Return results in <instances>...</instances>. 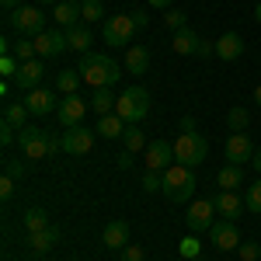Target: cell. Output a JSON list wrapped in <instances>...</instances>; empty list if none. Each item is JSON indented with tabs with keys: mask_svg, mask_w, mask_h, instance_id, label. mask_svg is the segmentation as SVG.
Segmentation results:
<instances>
[{
	"mask_svg": "<svg viewBox=\"0 0 261 261\" xmlns=\"http://www.w3.org/2000/svg\"><path fill=\"white\" fill-rule=\"evenodd\" d=\"M77 70H81V77L91 84V87H112V84L122 77V66L112 60L108 53H84Z\"/></svg>",
	"mask_w": 261,
	"mask_h": 261,
	"instance_id": "1",
	"label": "cell"
},
{
	"mask_svg": "<svg viewBox=\"0 0 261 261\" xmlns=\"http://www.w3.org/2000/svg\"><path fill=\"white\" fill-rule=\"evenodd\" d=\"M18 146H21V153H24L28 161H42V157H53L56 150H63L60 143L53 140L45 129H39V125L18 129Z\"/></svg>",
	"mask_w": 261,
	"mask_h": 261,
	"instance_id": "2",
	"label": "cell"
},
{
	"mask_svg": "<svg viewBox=\"0 0 261 261\" xmlns=\"http://www.w3.org/2000/svg\"><path fill=\"white\" fill-rule=\"evenodd\" d=\"M195 188H199V181L192 174V167H185V164H171L167 171H164V195L171 202H188L195 195Z\"/></svg>",
	"mask_w": 261,
	"mask_h": 261,
	"instance_id": "3",
	"label": "cell"
},
{
	"mask_svg": "<svg viewBox=\"0 0 261 261\" xmlns=\"http://www.w3.org/2000/svg\"><path fill=\"white\" fill-rule=\"evenodd\" d=\"M150 112V91L146 87H125L115 101V115L125 119V125H136V122L146 119Z\"/></svg>",
	"mask_w": 261,
	"mask_h": 261,
	"instance_id": "4",
	"label": "cell"
},
{
	"mask_svg": "<svg viewBox=\"0 0 261 261\" xmlns=\"http://www.w3.org/2000/svg\"><path fill=\"white\" fill-rule=\"evenodd\" d=\"M7 28L18 32L21 39H24V35H42V32H45V14H42L39 4H21L18 11L7 14Z\"/></svg>",
	"mask_w": 261,
	"mask_h": 261,
	"instance_id": "5",
	"label": "cell"
},
{
	"mask_svg": "<svg viewBox=\"0 0 261 261\" xmlns=\"http://www.w3.org/2000/svg\"><path fill=\"white\" fill-rule=\"evenodd\" d=\"M205 153H209V140L202 133H181L178 140H174V157L185 167H199L205 161Z\"/></svg>",
	"mask_w": 261,
	"mask_h": 261,
	"instance_id": "6",
	"label": "cell"
},
{
	"mask_svg": "<svg viewBox=\"0 0 261 261\" xmlns=\"http://www.w3.org/2000/svg\"><path fill=\"white\" fill-rule=\"evenodd\" d=\"M133 32H140L133 24V14H115V18L105 21V45L125 49V45H133Z\"/></svg>",
	"mask_w": 261,
	"mask_h": 261,
	"instance_id": "7",
	"label": "cell"
},
{
	"mask_svg": "<svg viewBox=\"0 0 261 261\" xmlns=\"http://www.w3.org/2000/svg\"><path fill=\"white\" fill-rule=\"evenodd\" d=\"M94 129H87V125H73V129H66L60 136V146L63 153H70V157H84V153H91L94 150Z\"/></svg>",
	"mask_w": 261,
	"mask_h": 261,
	"instance_id": "8",
	"label": "cell"
},
{
	"mask_svg": "<svg viewBox=\"0 0 261 261\" xmlns=\"http://www.w3.org/2000/svg\"><path fill=\"white\" fill-rule=\"evenodd\" d=\"M143 157H146V171H161V174L171 167V164H178L174 143H167V140H150L146 150H143Z\"/></svg>",
	"mask_w": 261,
	"mask_h": 261,
	"instance_id": "9",
	"label": "cell"
},
{
	"mask_svg": "<svg viewBox=\"0 0 261 261\" xmlns=\"http://www.w3.org/2000/svg\"><path fill=\"white\" fill-rule=\"evenodd\" d=\"M35 53H39V60H56V56H63L66 49H70V42H66V35H63L60 28H45L42 35H35Z\"/></svg>",
	"mask_w": 261,
	"mask_h": 261,
	"instance_id": "10",
	"label": "cell"
},
{
	"mask_svg": "<svg viewBox=\"0 0 261 261\" xmlns=\"http://www.w3.org/2000/svg\"><path fill=\"white\" fill-rule=\"evenodd\" d=\"M213 213H216L213 199H195L192 205H188V216H185V223H188V233L213 230Z\"/></svg>",
	"mask_w": 261,
	"mask_h": 261,
	"instance_id": "11",
	"label": "cell"
},
{
	"mask_svg": "<svg viewBox=\"0 0 261 261\" xmlns=\"http://www.w3.org/2000/svg\"><path fill=\"white\" fill-rule=\"evenodd\" d=\"M223 153H226V164H237V167H244V164L254 161V146H251V140H247V133H230V140H226V146H223Z\"/></svg>",
	"mask_w": 261,
	"mask_h": 261,
	"instance_id": "12",
	"label": "cell"
},
{
	"mask_svg": "<svg viewBox=\"0 0 261 261\" xmlns=\"http://www.w3.org/2000/svg\"><path fill=\"white\" fill-rule=\"evenodd\" d=\"M91 105H84L81 94H66L60 101V108H56V119H60L63 129H73V125H81L84 122V112H87Z\"/></svg>",
	"mask_w": 261,
	"mask_h": 261,
	"instance_id": "13",
	"label": "cell"
},
{
	"mask_svg": "<svg viewBox=\"0 0 261 261\" xmlns=\"http://www.w3.org/2000/svg\"><path fill=\"white\" fill-rule=\"evenodd\" d=\"M209 237H213V244H216L220 251H237V247H241V233H237V223H233V220L213 223Z\"/></svg>",
	"mask_w": 261,
	"mask_h": 261,
	"instance_id": "14",
	"label": "cell"
},
{
	"mask_svg": "<svg viewBox=\"0 0 261 261\" xmlns=\"http://www.w3.org/2000/svg\"><path fill=\"white\" fill-rule=\"evenodd\" d=\"M42 77H45V60H28V63H21L18 77H14V87H21L28 94V91H35L42 84Z\"/></svg>",
	"mask_w": 261,
	"mask_h": 261,
	"instance_id": "15",
	"label": "cell"
},
{
	"mask_svg": "<svg viewBox=\"0 0 261 261\" xmlns=\"http://www.w3.org/2000/svg\"><path fill=\"white\" fill-rule=\"evenodd\" d=\"M21 101L28 105V112H32V115H49V112H56V108H60L56 94H53V91H45V87H35V91H28V94H24Z\"/></svg>",
	"mask_w": 261,
	"mask_h": 261,
	"instance_id": "16",
	"label": "cell"
},
{
	"mask_svg": "<svg viewBox=\"0 0 261 261\" xmlns=\"http://www.w3.org/2000/svg\"><path fill=\"white\" fill-rule=\"evenodd\" d=\"M213 205H216V213H220L223 220H233V223L241 220L244 209H247V205H244V199L237 195V192H220V195L213 199Z\"/></svg>",
	"mask_w": 261,
	"mask_h": 261,
	"instance_id": "17",
	"label": "cell"
},
{
	"mask_svg": "<svg viewBox=\"0 0 261 261\" xmlns=\"http://www.w3.org/2000/svg\"><path fill=\"white\" fill-rule=\"evenodd\" d=\"M101 241H105V247H112V251H122V247L129 244V223H125V220L105 223V230H101Z\"/></svg>",
	"mask_w": 261,
	"mask_h": 261,
	"instance_id": "18",
	"label": "cell"
},
{
	"mask_svg": "<svg viewBox=\"0 0 261 261\" xmlns=\"http://www.w3.org/2000/svg\"><path fill=\"white\" fill-rule=\"evenodd\" d=\"M216 56H220L223 63H233L244 56V39L237 35V32H226V35H220L216 39Z\"/></svg>",
	"mask_w": 261,
	"mask_h": 261,
	"instance_id": "19",
	"label": "cell"
},
{
	"mask_svg": "<svg viewBox=\"0 0 261 261\" xmlns=\"http://www.w3.org/2000/svg\"><path fill=\"white\" fill-rule=\"evenodd\" d=\"M53 21H56L60 28H66V32H70L77 21H84L81 18V4H77V0H60V4L53 7Z\"/></svg>",
	"mask_w": 261,
	"mask_h": 261,
	"instance_id": "20",
	"label": "cell"
},
{
	"mask_svg": "<svg viewBox=\"0 0 261 261\" xmlns=\"http://www.w3.org/2000/svg\"><path fill=\"white\" fill-rule=\"evenodd\" d=\"M133 77H143L146 70H150V49L146 45H133V49H125V63H122Z\"/></svg>",
	"mask_w": 261,
	"mask_h": 261,
	"instance_id": "21",
	"label": "cell"
},
{
	"mask_svg": "<svg viewBox=\"0 0 261 261\" xmlns=\"http://www.w3.org/2000/svg\"><path fill=\"white\" fill-rule=\"evenodd\" d=\"M199 45H202V39L192 28H181V32H174V39H171V49L178 56H199Z\"/></svg>",
	"mask_w": 261,
	"mask_h": 261,
	"instance_id": "22",
	"label": "cell"
},
{
	"mask_svg": "<svg viewBox=\"0 0 261 261\" xmlns=\"http://www.w3.org/2000/svg\"><path fill=\"white\" fill-rule=\"evenodd\" d=\"M125 119H119L115 112H108V115H101L98 119V125H94V133L98 136H105V140H119V136H125Z\"/></svg>",
	"mask_w": 261,
	"mask_h": 261,
	"instance_id": "23",
	"label": "cell"
},
{
	"mask_svg": "<svg viewBox=\"0 0 261 261\" xmlns=\"http://www.w3.org/2000/svg\"><path fill=\"white\" fill-rule=\"evenodd\" d=\"M216 185H220L223 192H237V188L244 185V167H237V164H226V167H220Z\"/></svg>",
	"mask_w": 261,
	"mask_h": 261,
	"instance_id": "24",
	"label": "cell"
},
{
	"mask_svg": "<svg viewBox=\"0 0 261 261\" xmlns=\"http://www.w3.org/2000/svg\"><path fill=\"white\" fill-rule=\"evenodd\" d=\"M66 42H70V49L73 53H91V42H94V35H91V28H84V24H73L70 32H66Z\"/></svg>",
	"mask_w": 261,
	"mask_h": 261,
	"instance_id": "25",
	"label": "cell"
},
{
	"mask_svg": "<svg viewBox=\"0 0 261 261\" xmlns=\"http://www.w3.org/2000/svg\"><path fill=\"white\" fill-rule=\"evenodd\" d=\"M21 223H24V233H39V230H49V226H53V223H49V213L39 209V205H32V209L21 216Z\"/></svg>",
	"mask_w": 261,
	"mask_h": 261,
	"instance_id": "26",
	"label": "cell"
},
{
	"mask_svg": "<svg viewBox=\"0 0 261 261\" xmlns=\"http://www.w3.org/2000/svg\"><path fill=\"white\" fill-rule=\"evenodd\" d=\"M56 241H60V230H56V226H49V230H39V233H28V247H32L35 254L49 251V247H56Z\"/></svg>",
	"mask_w": 261,
	"mask_h": 261,
	"instance_id": "27",
	"label": "cell"
},
{
	"mask_svg": "<svg viewBox=\"0 0 261 261\" xmlns=\"http://www.w3.org/2000/svg\"><path fill=\"white\" fill-rule=\"evenodd\" d=\"M115 91L112 87H94V98H91V108L98 112V115H108V112H115Z\"/></svg>",
	"mask_w": 261,
	"mask_h": 261,
	"instance_id": "28",
	"label": "cell"
},
{
	"mask_svg": "<svg viewBox=\"0 0 261 261\" xmlns=\"http://www.w3.org/2000/svg\"><path fill=\"white\" fill-rule=\"evenodd\" d=\"M28 115H32V112H28L24 101H18V105H4V122L14 125V129H24V125H28Z\"/></svg>",
	"mask_w": 261,
	"mask_h": 261,
	"instance_id": "29",
	"label": "cell"
},
{
	"mask_svg": "<svg viewBox=\"0 0 261 261\" xmlns=\"http://www.w3.org/2000/svg\"><path fill=\"white\" fill-rule=\"evenodd\" d=\"M226 125H230V133H244V129L251 125L247 108H241V105H237V108H230V112H226Z\"/></svg>",
	"mask_w": 261,
	"mask_h": 261,
	"instance_id": "30",
	"label": "cell"
},
{
	"mask_svg": "<svg viewBox=\"0 0 261 261\" xmlns=\"http://www.w3.org/2000/svg\"><path fill=\"white\" fill-rule=\"evenodd\" d=\"M81 70H63L60 77H56V87H60L63 94H77V84H81Z\"/></svg>",
	"mask_w": 261,
	"mask_h": 261,
	"instance_id": "31",
	"label": "cell"
},
{
	"mask_svg": "<svg viewBox=\"0 0 261 261\" xmlns=\"http://www.w3.org/2000/svg\"><path fill=\"white\" fill-rule=\"evenodd\" d=\"M244 205H247V213L261 216V178L254 181V185H247V192H244Z\"/></svg>",
	"mask_w": 261,
	"mask_h": 261,
	"instance_id": "32",
	"label": "cell"
},
{
	"mask_svg": "<svg viewBox=\"0 0 261 261\" xmlns=\"http://www.w3.org/2000/svg\"><path fill=\"white\" fill-rule=\"evenodd\" d=\"M122 140H125V150H129V153H140V150H146V136H143L136 125H129Z\"/></svg>",
	"mask_w": 261,
	"mask_h": 261,
	"instance_id": "33",
	"label": "cell"
},
{
	"mask_svg": "<svg viewBox=\"0 0 261 261\" xmlns=\"http://www.w3.org/2000/svg\"><path fill=\"white\" fill-rule=\"evenodd\" d=\"M11 56H18L21 63H28V60H39V53H35V42L18 39V45H11Z\"/></svg>",
	"mask_w": 261,
	"mask_h": 261,
	"instance_id": "34",
	"label": "cell"
},
{
	"mask_svg": "<svg viewBox=\"0 0 261 261\" xmlns=\"http://www.w3.org/2000/svg\"><path fill=\"white\" fill-rule=\"evenodd\" d=\"M199 251H202V244H199V237H195V233H188V237H185V241L178 244V254H181L185 261L199 258Z\"/></svg>",
	"mask_w": 261,
	"mask_h": 261,
	"instance_id": "35",
	"label": "cell"
},
{
	"mask_svg": "<svg viewBox=\"0 0 261 261\" xmlns=\"http://www.w3.org/2000/svg\"><path fill=\"white\" fill-rule=\"evenodd\" d=\"M140 185H143V192H164V174L161 171H143Z\"/></svg>",
	"mask_w": 261,
	"mask_h": 261,
	"instance_id": "36",
	"label": "cell"
},
{
	"mask_svg": "<svg viewBox=\"0 0 261 261\" xmlns=\"http://www.w3.org/2000/svg\"><path fill=\"white\" fill-rule=\"evenodd\" d=\"M81 18L84 21H101V18H105L101 0H84V4H81Z\"/></svg>",
	"mask_w": 261,
	"mask_h": 261,
	"instance_id": "37",
	"label": "cell"
},
{
	"mask_svg": "<svg viewBox=\"0 0 261 261\" xmlns=\"http://www.w3.org/2000/svg\"><path fill=\"white\" fill-rule=\"evenodd\" d=\"M18 70H21L18 56H11V53H4V56H0V73H4V77H11V81H14V77H18Z\"/></svg>",
	"mask_w": 261,
	"mask_h": 261,
	"instance_id": "38",
	"label": "cell"
},
{
	"mask_svg": "<svg viewBox=\"0 0 261 261\" xmlns=\"http://www.w3.org/2000/svg\"><path fill=\"white\" fill-rule=\"evenodd\" d=\"M237 251H241V261H258L261 258V244H254V241H244Z\"/></svg>",
	"mask_w": 261,
	"mask_h": 261,
	"instance_id": "39",
	"label": "cell"
},
{
	"mask_svg": "<svg viewBox=\"0 0 261 261\" xmlns=\"http://www.w3.org/2000/svg\"><path fill=\"white\" fill-rule=\"evenodd\" d=\"M24 171H28V167H24V164L21 161H4V174H7V178H24Z\"/></svg>",
	"mask_w": 261,
	"mask_h": 261,
	"instance_id": "40",
	"label": "cell"
},
{
	"mask_svg": "<svg viewBox=\"0 0 261 261\" xmlns=\"http://www.w3.org/2000/svg\"><path fill=\"white\" fill-rule=\"evenodd\" d=\"M164 24H167L171 32H181V28H185V14H181V11H167V14H164Z\"/></svg>",
	"mask_w": 261,
	"mask_h": 261,
	"instance_id": "41",
	"label": "cell"
},
{
	"mask_svg": "<svg viewBox=\"0 0 261 261\" xmlns=\"http://www.w3.org/2000/svg\"><path fill=\"white\" fill-rule=\"evenodd\" d=\"M143 258H146V254H143L140 244H125V247H122V261H143Z\"/></svg>",
	"mask_w": 261,
	"mask_h": 261,
	"instance_id": "42",
	"label": "cell"
},
{
	"mask_svg": "<svg viewBox=\"0 0 261 261\" xmlns=\"http://www.w3.org/2000/svg\"><path fill=\"white\" fill-rule=\"evenodd\" d=\"M0 143H4V146H11V143H18V129L4 122V125H0Z\"/></svg>",
	"mask_w": 261,
	"mask_h": 261,
	"instance_id": "43",
	"label": "cell"
},
{
	"mask_svg": "<svg viewBox=\"0 0 261 261\" xmlns=\"http://www.w3.org/2000/svg\"><path fill=\"white\" fill-rule=\"evenodd\" d=\"M11 195H14V178L4 174V178H0V199H11Z\"/></svg>",
	"mask_w": 261,
	"mask_h": 261,
	"instance_id": "44",
	"label": "cell"
},
{
	"mask_svg": "<svg viewBox=\"0 0 261 261\" xmlns=\"http://www.w3.org/2000/svg\"><path fill=\"white\" fill-rule=\"evenodd\" d=\"M133 157H136V153H129V150H125V153H119V157H115V164L125 171V167H133Z\"/></svg>",
	"mask_w": 261,
	"mask_h": 261,
	"instance_id": "45",
	"label": "cell"
},
{
	"mask_svg": "<svg viewBox=\"0 0 261 261\" xmlns=\"http://www.w3.org/2000/svg\"><path fill=\"white\" fill-rule=\"evenodd\" d=\"M133 24H136V28H146V24H150L146 11H136V14H133Z\"/></svg>",
	"mask_w": 261,
	"mask_h": 261,
	"instance_id": "46",
	"label": "cell"
},
{
	"mask_svg": "<svg viewBox=\"0 0 261 261\" xmlns=\"http://www.w3.org/2000/svg\"><path fill=\"white\" fill-rule=\"evenodd\" d=\"M199 56H216V45H213V42H202V45H199Z\"/></svg>",
	"mask_w": 261,
	"mask_h": 261,
	"instance_id": "47",
	"label": "cell"
},
{
	"mask_svg": "<svg viewBox=\"0 0 261 261\" xmlns=\"http://www.w3.org/2000/svg\"><path fill=\"white\" fill-rule=\"evenodd\" d=\"M181 133H195V119H192V115L181 119Z\"/></svg>",
	"mask_w": 261,
	"mask_h": 261,
	"instance_id": "48",
	"label": "cell"
},
{
	"mask_svg": "<svg viewBox=\"0 0 261 261\" xmlns=\"http://www.w3.org/2000/svg\"><path fill=\"white\" fill-rule=\"evenodd\" d=\"M4 4V14H11V11H18L21 7V0H0Z\"/></svg>",
	"mask_w": 261,
	"mask_h": 261,
	"instance_id": "49",
	"label": "cell"
},
{
	"mask_svg": "<svg viewBox=\"0 0 261 261\" xmlns=\"http://www.w3.org/2000/svg\"><path fill=\"white\" fill-rule=\"evenodd\" d=\"M150 7H171V0H146Z\"/></svg>",
	"mask_w": 261,
	"mask_h": 261,
	"instance_id": "50",
	"label": "cell"
},
{
	"mask_svg": "<svg viewBox=\"0 0 261 261\" xmlns=\"http://www.w3.org/2000/svg\"><path fill=\"white\" fill-rule=\"evenodd\" d=\"M251 164H254V171H258V174H261V150H258V153H254V161H251Z\"/></svg>",
	"mask_w": 261,
	"mask_h": 261,
	"instance_id": "51",
	"label": "cell"
},
{
	"mask_svg": "<svg viewBox=\"0 0 261 261\" xmlns=\"http://www.w3.org/2000/svg\"><path fill=\"white\" fill-rule=\"evenodd\" d=\"M254 105H258V108H261V84H258V87H254Z\"/></svg>",
	"mask_w": 261,
	"mask_h": 261,
	"instance_id": "52",
	"label": "cell"
},
{
	"mask_svg": "<svg viewBox=\"0 0 261 261\" xmlns=\"http://www.w3.org/2000/svg\"><path fill=\"white\" fill-rule=\"evenodd\" d=\"M254 21H258V24H261V0H258V4H254Z\"/></svg>",
	"mask_w": 261,
	"mask_h": 261,
	"instance_id": "53",
	"label": "cell"
},
{
	"mask_svg": "<svg viewBox=\"0 0 261 261\" xmlns=\"http://www.w3.org/2000/svg\"><path fill=\"white\" fill-rule=\"evenodd\" d=\"M42 4H60V0H39V7H42Z\"/></svg>",
	"mask_w": 261,
	"mask_h": 261,
	"instance_id": "54",
	"label": "cell"
},
{
	"mask_svg": "<svg viewBox=\"0 0 261 261\" xmlns=\"http://www.w3.org/2000/svg\"><path fill=\"white\" fill-rule=\"evenodd\" d=\"M192 261H205V258H192Z\"/></svg>",
	"mask_w": 261,
	"mask_h": 261,
	"instance_id": "55",
	"label": "cell"
},
{
	"mask_svg": "<svg viewBox=\"0 0 261 261\" xmlns=\"http://www.w3.org/2000/svg\"><path fill=\"white\" fill-rule=\"evenodd\" d=\"M77 4H84V0H77Z\"/></svg>",
	"mask_w": 261,
	"mask_h": 261,
	"instance_id": "56",
	"label": "cell"
}]
</instances>
